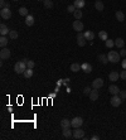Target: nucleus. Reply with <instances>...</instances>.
<instances>
[{"label": "nucleus", "mask_w": 126, "mask_h": 140, "mask_svg": "<svg viewBox=\"0 0 126 140\" xmlns=\"http://www.w3.org/2000/svg\"><path fill=\"white\" fill-rule=\"evenodd\" d=\"M28 67H27V58H24V59H21L19 62H16L14 64V71L18 73V75H21V73H24V71L27 70Z\"/></svg>", "instance_id": "obj_1"}, {"label": "nucleus", "mask_w": 126, "mask_h": 140, "mask_svg": "<svg viewBox=\"0 0 126 140\" xmlns=\"http://www.w3.org/2000/svg\"><path fill=\"white\" fill-rule=\"evenodd\" d=\"M107 58H108V62L119 63L121 56H120L119 52H116V51H110V52H108V54H107Z\"/></svg>", "instance_id": "obj_2"}, {"label": "nucleus", "mask_w": 126, "mask_h": 140, "mask_svg": "<svg viewBox=\"0 0 126 140\" xmlns=\"http://www.w3.org/2000/svg\"><path fill=\"white\" fill-rule=\"evenodd\" d=\"M71 125L72 127H81V126L83 125V119L81 117V116H76V117H73V119L71 120Z\"/></svg>", "instance_id": "obj_3"}, {"label": "nucleus", "mask_w": 126, "mask_h": 140, "mask_svg": "<svg viewBox=\"0 0 126 140\" xmlns=\"http://www.w3.org/2000/svg\"><path fill=\"white\" fill-rule=\"evenodd\" d=\"M0 16L3 18V19H10L12 18V10H10V8H3L1 10H0Z\"/></svg>", "instance_id": "obj_4"}, {"label": "nucleus", "mask_w": 126, "mask_h": 140, "mask_svg": "<svg viewBox=\"0 0 126 140\" xmlns=\"http://www.w3.org/2000/svg\"><path fill=\"white\" fill-rule=\"evenodd\" d=\"M110 102H111V105L113 106V107H119V106L122 104V98L120 97L119 95H112Z\"/></svg>", "instance_id": "obj_5"}, {"label": "nucleus", "mask_w": 126, "mask_h": 140, "mask_svg": "<svg viewBox=\"0 0 126 140\" xmlns=\"http://www.w3.org/2000/svg\"><path fill=\"white\" fill-rule=\"evenodd\" d=\"M73 138L75 139H83L84 138V131L81 127H76L73 131Z\"/></svg>", "instance_id": "obj_6"}, {"label": "nucleus", "mask_w": 126, "mask_h": 140, "mask_svg": "<svg viewBox=\"0 0 126 140\" xmlns=\"http://www.w3.org/2000/svg\"><path fill=\"white\" fill-rule=\"evenodd\" d=\"M72 27H73V30H76V32H82V30H83V28H84L83 23H81V21L77 20V19L73 21Z\"/></svg>", "instance_id": "obj_7"}, {"label": "nucleus", "mask_w": 126, "mask_h": 140, "mask_svg": "<svg viewBox=\"0 0 126 140\" xmlns=\"http://www.w3.org/2000/svg\"><path fill=\"white\" fill-rule=\"evenodd\" d=\"M10 56H12V53H10L9 49L8 48H1V51H0V58H1V59H9Z\"/></svg>", "instance_id": "obj_8"}, {"label": "nucleus", "mask_w": 126, "mask_h": 140, "mask_svg": "<svg viewBox=\"0 0 126 140\" xmlns=\"http://www.w3.org/2000/svg\"><path fill=\"white\" fill-rule=\"evenodd\" d=\"M119 78H120V73L117 72V71H112V72H110V73H108V80H110V81H112V82L119 81Z\"/></svg>", "instance_id": "obj_9"}, {"label": "nucleus", "mask_w": 126, "mask_h": 140, "mask_svg": "<svg viewBox=\"0 0 126 140\" xmlns=\"http://www.w3.org/2000/svg\"><path fill=\"white\" fill-rule=\"evenodd\" d=\"M98 96H100V92H98L97 88H93V90L90 92V95H88V97H90L91 101H97Z\"/></svg>", "instance_id": "obj_10"}, {"label": "nucleus", "mask_w": 126, "mask_h": 140, "mask_svg": "<svg viewBox=\"0 0 126 140\" xmlns=\"http://www.w3.org/2000/svg\"><path fill=\"white\" fill-rule=\"evenodd\" d=\"M104 86V80L102 78H96V80H93V82H92V87L93 88H101Z\"/></svg>", "instance_id": "obj_11"}, {"label": "nucleus", "mask_w": 126, "mask_h": 140, "mask_svg": "<svg viewBox=\"0 0 126 140\" xmlns=\"http://www.w3.org/2000/svg\"><path fill=\"white\" fill-rule=\"evenodd\" d=\"M81 70L83 71L84 73H91L92 72V66L90 64V63H87V62H84L81 64Z\"/></svg>", "instance_id": "obj_12"}, {"label": "nucleus", "mask_w": 126, "mask_h": 140, "mask_svg": "<svg viewBox=\"0 0 126 140\" xmlns=\"http://www.w3.org/2000/svg\"><path fill=\"white\" fill-rule=\"evenodd\" d=\"M63 131V136L64 138H67V139H71V138H73V131H71L70 127H63L62 129Z\"/></svg>", "instance_id": "obj_13"}, {"label": "nucleus", "mask_w": 126, "mask_h": 140, "mask_svg": "<svg viewBox=\"0 0 126 140\" xmlns=\"http://www.w3.org/2000/svg\"><path fill=\"white\" fill-rule=\"evenodd\" d=\"M120 91H121V90L119 88V86H116V85H111V86L108 87V92H110L111 95H119Z\"/></svg>", "instance_id": "obj_14"}, {"label": "nucleus", "mask_w": 126, "mask_h": 140, "mask_svg": "<svg viewBox=\"0 0 126 140\" xmlns=\"http://www.w3.org/2000/svg\"><path fill=\"white\" fill-rule=\"evenodd\" d=\"M83 35H84V38H86V41H93V39H95V33H93L92 30L84 32Z\"/></svg>", "instance_id": "obj_15"}, {"label": "nucleus", "mask_w": 126, "mask_h": 140, "mask_svg": "<svg viewBox=\"0 0 126 140\" xmlns=\"http://www.w3.org/2000/svg\"><path fill=\"white\" fill-rule=\"evenodd\" d=\"M25 24H27L28 27H32V25L34 24V16L30 14L27 15V16H25Z\"/></svg>", "instance_id": "obj_16"}, {"label": "nucleus", "mask_w": 126, "mask_h": 140, "mask_svg": "<svg viewBox=\"0 0 126 140\" xmlns=\"http://www.w3.org/2000/svg\"><path fill=\"white\" fill-rule=\"evenodd\" d=\"M115 16H116V19H117L120 23H122V21L125 20V14H124L121 10H117V12L115 13Z\"/></svg>", "instance_id": "obj_17"}, {"label": "nucleus", "mask_w": 126, "mask_h": 140, "mask_svg": "<svg viewBox=\"0 0 126 140\" xmlns=\"http://www.w3.org/2000/svg\"><path fill=\"white\" fill-rule=\"evenodd\" d=\"M73 5L77 8V9H82V8L86 5V1H84V0H75V1H73Z\"/></svg>", "instance_id": "obj_18"}, {"label": "nucleus", "mask_w": 126, "mask_h": 140, "mask_svg": "<svg viewBox=\"0 0 126 140\" xmlns=\"http://www.w3.org/2000/svg\"><path fill=\"white\" fill-rule=\"evenodd\" d=\"M95 8H96V10H98V12H102L105 5H104V3H102L101 0H96V1H95Z\"/></svg>", "instance_id": "obj_19"}, {"label": "nucleus", "mask_w": 126, "mask_h": 140, "mask_svg": "<svg viewBox=\"0 0 126 140\" xmlns=\"http://www.w3.org/2000/svg\"><path fill=\"white\" fill-rule=\"evenodd\" d=\"M9 32H10V29L8 28L5 24H1V25H0V34H1V35L9 34Z\"/></svg>", "instance_id": "obj_20"}, {"label": "nucleus", "mask_w": 126, "mask_h": 140, "mask_svg": "<svg viewBox=\"0 0 126 140\" xmlns=\"http://www.w3.org/2000/svg\"><path fill=\"white\" fill-rule=\"evenodd\" d=\"M115 46H116L117 48H124V46H125L124 39H122V38H117V39H115Z\"/></svg>", "instance_id": "obj_21"}, {"label": "nucleus", "mask_w": 126, "mask_h": 140, "mask_svg": "<svg viewBox=\"0 0 126 140\" xmlns=\"http://www.w3.org/2000/svg\"><path fill=\"white\" fill-rule=\"evenodd\" d=\"M97 59L100 62L102 63V64H106V63L108 62V58H107V54H98Z\"/></svg>", "instance_id": "obj_22"}, {"label": "nucleus", "mask_w": 126, "mask_h": 140, "mask_svg": "<svg viewBox=\"0 0 126 140\" xmlns=\"http://www.w3.org/2000/svg\"><path fill=\"white\" fill-rule=\"evenodd\" d=\"M8 42H9V41H8L7 37H5V35H1V38H0V47H1V48H5L8 46Z\"/></svg>", "instance_id": "obj_23"}, {"label": "nucleus", "mask_w": 126, "mask_h": 140, "mask_svg": "<svg viewBox=\"0 0 126 140\" xmlns=\"http://www.w3.org/2000/svg\"><path fill=\"white\" fill-rule=\"evenodd\" d=\"M71 71H72V72H78V71L81 70V64H79V63H77V62H75V63H72V64H71Z\"/></svg>", "instance_id": "obj_24"}, {"label": "nucleus", "mask_w": 126, "mask_h": 140, "mask_svg": "<svg viewBox=\"0 0 126 140\" xmlns=\"http://www.w3.org/2000/svg\"><path fill=\"white\" fill-rule=\"evenodd\" d=\"M71 120H68V119H62L61 120V127H71Z\"/></svg>", "instance_id": "obj_25"}, {"label": "nucleus", "mask_w": 126, "mask_h": 140, "mask_svg": "<svg viewBox=\"0 0 126 140\" xmlns=\"http://www.w3.org/2000/svg\"><path fill=\"white\" fill-rule=\"evenodd\" d=\"M98 38H100L101 41H107V39H108L107 32H105V30H101V32H98Z\"/></svg>", "instance_id": "obj_26"}, {"label": "nucleus", "mask_w": 126, "mask_h": 140, "mask_svg": "<svg viewBox=\"0 0 126 140\" xmlns=\"http://www.w3.org/2000/svg\"><path fill=\"white\" fill-rule=\"evenodd\" d=\"M23 75H24V77L25 78H30L32 76H33V70H32V68H27V70L24 71Z\"/></svg>", "instance_id": "obj_27"}, {"label": "nucleus", "mask_w": 126, "mask_h": 140, "mask_svg": "<svg viewBox=\"0 0 126 140\" xmlns=\"http://www.w3.org/2000/svg\"><path fill=\"white\" fill-rule=\"evenodd\" d=\"M73 15H75V18H76V19H77V20H79V19H81V18H82V10H79V9H76V10H75V13H73Z\"/></svg>", "instance_id": "obj_28"}, {"label": "nucleus", "mask_w": 126, "mask_h": 140, "mask_svg": "<svg viewBox=\"0 0 126 140\" xmlns=\"http://www.w3.org/2000/svg\"><path fill=\"white\" fill-rule=\"evenodd\" d=\"M19 14L21 15V16H27L28 15V9L27 8H24V7H21V8H19Z\"/></svg>", "instance_id": "obj_29"}, {"label": "nucleus", "mask_w": 126, "mask_h": 140, "mask_svg": "<svg viewBox=\"0 0 126 140\" xmlns=\"http://www.w3.org/2000/svg\"><path fill=\"white\" fill-rule=\"evenodd\" d=\"M43 4H44V8H47V9H52L53 8V1L52 0H44Z\"/></svg>", "instance_id": "obj_30"}, {"label": "nucleus", "mask_w": 126, "mask_h": 140, "mask_svg": "<svg viewBox=\"0 0 126 140\" xmlns=\"http://www.w3.org/2000/svg\"><path fill=\"white\" fill-rule=\"evenodd\" d=\"M18 35H19V33H18L16 30H10V32H9V38H10V39H16Z\"/></svg>", "instance_id": "obj_31"}, {"label": "nucleus", "mask_w": 126, "mask_h": 140, "mask_svg": "<svg viewBox=\"0 0 126 140\" xmlns=\"http://www.w3.org/2000/svg\"><path fill=\"white\" fill-rule=\"evenodd\" d=\"M77 44L79 47H84L86 46V38L82 37V38H77Z\"/></svg>", "instance_id": "obj_32"}, {"label": "nucleus", "mask_w": 126, "mask_h": 140, "mask_svg": "<svg viewBox=\"0 0 126 140\" xmlns=\"http://www.w3.org/2000/svg\"><path fill=\"white\" fill-rule=\"evenodd\" d=\"M105 44L107 48H112L113 46H115V41H112V39H107V41H105Z\"/></svg>", "instance_id": "obj_33"}, {"label": "nucleus", "mask_w": 126, "mask_h": 140, "mask_svg": "<svg viewBox=\"0 0 126 140\" xmlns=\"http://www.w3.org/2000/svg\"><path fill=\"white\" fill-rule=\"evenodd\" d=\"M34 66H35V63H34V61H30V59H27V67L28 68H34Z\"/></svg>", "instance_id": "obj_34"}, {"label": "nucleus", "mask_w": 126, "mask_h": 140, "mask_svg": "<svg viewBox=\"0 0 126 140\" xmlns=\"http://www.w3.org/2000/svg\"><path fill=\"white\" fill-rule=\"evenodd\" d=\"M76 9H77V8L72 4V5H68V8H67V12H68V13H75V10H76Z\"/></svg>", "instance_id": "obj_35"}, {"label": "nucleus", "mask_w": 126, "mask_h": 140, "mask_svg": "<svg viewBox=\"0 0 126 140\" xmlns=\"http://www.w3.org/2000/svg\"><path fill=\"white\" fill-rule=\"evenodd\" d=\"M92 90H91V87L90 86H87V87H84L83 88V95H86V96H88L90 95V92H91Z\"/></svg>", "instance_id": "obj_36"}, {"label": "nucleus", "mask_w": 126, "mask_h": 140, "mask_svg": "<svg viewBox=\"0 0 126 140\" xmlns=\"http://www.w3.org/2000/svg\"><path fill=\"white\" fill-rule=\"evenodd\" d=\"M119 96L122 98V100H125V98H126V90H121V91H120V93H119Z\"/></svg>", "instance_id": "obj_37"}, {"label": "nucleus", "mask_w": 126, "mask_h": 140, "mask_svg": "<svg viewBox=\"0 0 126 140\" xmlns=\"http://www.w3.org/2000/svg\"><path fill=\"white\" fill-rule=\"evenodd\" d=\"M120 78H121V80H126V70L121 71V73H120Z\"/></svg>", "instance_id": "obj_38"}, {"label": "nucleus", "mask_w": 126, "mask_h": 140, "mask_svg": "<svg viewBox=\"0 0 126 140\" xmlns=\"http://www.w3.org/2000/svg\"><path fill=\"white\" fill-rule=\"evenodd\" d=\"M0 7H1V9L5 8L7 7V1H5V0H0Z\"/></svg>", "instance_id": "obj_39"}, {"label": "nucleus", "mask_w": 126, "mask_h": 140, "mask_svg": "<svg viewBox=\"0 0 126 140\" xmlns=\"http://www.w3.org/2000/svg\"><path fill=\"white\" fill-rule=\"evenodd\" d=\"M70 78H63V85H64V86H67V85L70 83Z\"/></svg>", "instance_id": "obj_40"}, {"label": "nucleus", "mask_w": 126, "mask_h": 140, "mask_svg": "<svg viewBox=\"0 0 126 140\" xmlns=\"http://www.w3.org/2000/svg\"><path fill=\"white\" fill-rule=\"evenodd\" d=\"M120 56L126 57V49H122V48H121V52H120Z\"/></svg>", "instance_id": "obj_41"}, {"label": "nucleus", "mask_w": 126, "mask_h": 140, "mask_svg": "<svg viewBox=\"0 0 126 140\" xmlns=\"http://www.w3.org/2000/svg\"><path fill=\"white\" fill-rule=\"evenodd\" d=\"M121 66H122V68H124V70H126V59H124V61H122Z\"/></svg>", "instance_id": "obj_42"}, {"label": "nucleus", "mask_w": 126, "mask_h": 140, "mask_svg": "<svg viewBox=\"0 0 126 140\" xmlns=\"http://www.w3.org/2000/svg\"><path fill=\"white\" fill-rule=\"evenodd\" d=\"M91 139H92V140H97V139H100V138H98L97 135H93V136H92Z\"/></svg>", "instance_id": "obj_43"}, {"label": "nucleus", "mask_w": 126, "mask_h": 140, "mask_svg": "<svg viewBox=\"0 0 126 140\" xmlns=\"http://www.w3.org/2000/svg\"><path fill=\"white\" fill-rule=\"evenodd\" d=\"M38 1H44V0H38Z\"/></svg>", "instance_id": "obj_44"}, {"label": "nucleus", "mask_w": 126, "mask_h": 140, "mask_svg": "<svg viewBox=\"0 0 126 140\" xmlns=\"http://www.w3.org/2000/svg\"><path fill=\"white\" fill-rule=\"evenodd\" d=\"M13 1H19V0H13Z\"/></svg>", "instance_id": "obj_45"}]
</instances>
